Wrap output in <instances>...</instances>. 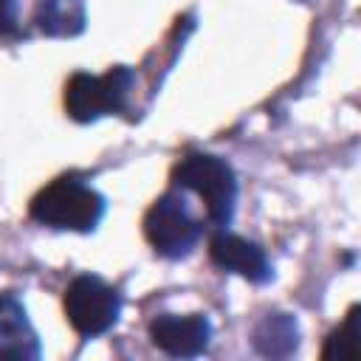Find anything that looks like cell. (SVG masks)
Masks as SVG:
<instances>
[{"instance_id": "4", "label": "cell", "mask_w": 361, "mask_h": 361, "mask_svg": "<svg viewBox=\"0 0 361 361\" xmlns=\"http://www.w3.org/2000/svg\"><path fill=\"white\" fill-rule=\"evenodd\" d=\"M135 87V71L130 65H116L107 73L76 71L65 82V113L76 124H90L104 116L124 113Z\"/></svg>"}, {"instance_id": "7", "label": "cell", "mask_w": 361, "mask_h": 361, "mask_svg": "<svg viewBox=\"0 0 361 361\" xmlns=\"http://www.w3.org/2000/svg\"><path fill=\"white\" fill-rule=\"evenodd\" d=\"M209 259L214 268L237 274L254 285H265L274 279V268L265 248L228 228H214V234L209 237Z\"/></svg>"}, {"instance_id": "10", "label": "cell", "mask_w": 361, "mask_h": 361, "mask_svg": "<svg viewBox=\"0 0 361 361\" xmlns=\"http://www.w3.org/2000/svg\"><path fill=\"white\" fill-rule=\"evenodd\" d=\"M34 25L45 37H79L87 25L85 0H37Z\"/></svg>"}, {"instance_id": "9", "label": "cell", "mask_w": 361, "mask_h": 361, "mask_svg": "<svg viewBox=\"0 0 361 361\" xmlns=\"http://www.w3.org/2000/svg\"><path fill=\"white\" fill-rule=\"evenodd\" d=\"M251 344L262 358H288L299 347V324L296 316L271 310L265 313L254 330H251Z\"/></svg>"}, {"instance_id": "3", "label": "cell", "mask_w": 361, "mask_h": 361, "mask_svg": "<svg viewBox=\"0 0 361 361\" xmlns=\"http://www.w3.org/2000/svg\"><path fill=\"white\" fill-rule=\"evenodd\" d=\"M141 226H144V237H147L149 248L164 259L189 257L200 245V240L209 228L206 220L189 209L183 192L175 186H169L164 195H158L152 200Z\"/></svg>"}, {"instance_id": "12", "label": "cell", "mask_w": 361, "mask_h": 361, "mask_svg": "<svg viewBox=\"0 0 361 361\" xmlns=\"http://www.w3.org/2000/svg\"><path fill=\"white\" fill-rule=\"evenodd\" d=\"M0 37L6 39L25 37L20 25V0H0Z\"/></svg>"}, {"instance_id": "6", "label": "cell", "mask_w": 361, "mask_h": 361, "mask_svg": "<svg viewBox=\"0 0 361 361\" xmlns=\"http://www.w3.org/2000/svg\"><path fill=\"white\" fill-rule=\"evenodd\" d=\"M149 341L172 358H197L212 344V322L206 313H158L147 324Z\"/></svg>"}, {"instance_id": "8", "label": "cell", "mask_w": 361, "mask_h": 361, "mask_svg": "<svg viewBox=\"0 0 361 361\" xmlns=\"http://www.w3.org/2000/svg\"><path fill=\"white\" fill-rule=\"evenodd\" d=\"M42 344L17 293L0 296V358H39Z\"/></svg>"}, {"instance_id": "1", "label": "cell", "mask_w": 361, "mask_h": 361, "mask_svg": "<svg viewBox=\"0 0 361 361\" xmlns=\"http://www.w3.org/2000/svg\"><path fill=\"white\" fill-rule=\"evenodd\" d=\"M107 200L79 175H59L45 183L28 203V217L54 231L90 234L99 228Z\"/></svg>"}, {"instance_id": "5", "label": "cell", "mask_w": 361, "mask_h": 361, "mask_svg": "<svg viewBox=\"0 0 361 361\" xmlns=\"http://www.w3.org/2000/svg\"><path fill=\"white\" fill-rule=\"evenodd\" d=\"M62 307H65V319L76 330V336L90 341V338H99L116 327L121 307H124V299H121L118 288H113L102 276L79 274L65 288Z\"/></svg>"}, {"instance_id": "11", "label": "cell", "mask_w": 361, "mask_h": 361, "mask_svg": "<svg viewBox=\"0 0 361 361\" xmlns=\"http://www.w3.org/2000/svg\"><path fill=\"white\" fill-rule=\"evenodd\" d=\"M361 313V305H350L344 322L324 338V347H322V358L330 361V358H338V361H358L361 355V344H358V316Z\"/></svg>"}, {"instance_id": "2", "label": "cell", "mask_w": 361, "mask_h": 361, "mask_svg": "<svg viewBox=\"0 0 361 361\" xmlns=\"http://www.w3.org/2000/svg\"><path fill=\"white\" fill-rule=\"evenodd\" d=\"M169 183L203 200L209 228H228V223L234 220L240 183L234 166L226 158L212 152H186L172 166Z\"/></svg>"}]
</instances>
